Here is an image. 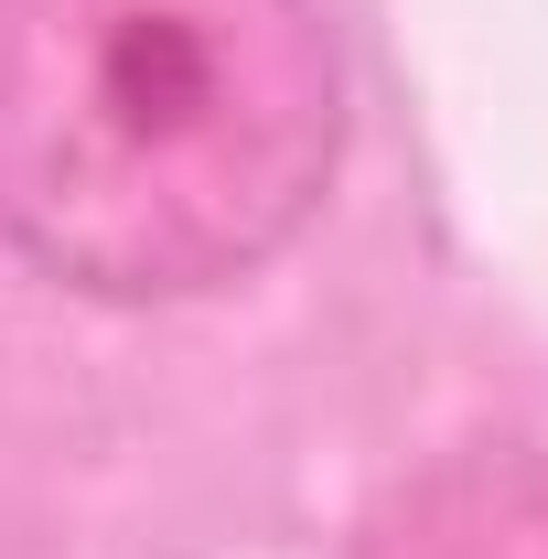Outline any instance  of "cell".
<instances>
[{
    "mask_svg": "<svg viewBox=\"0 0 548 559\" xmlns=\"http://www.w3.org/2000/svg\"><path fill=\"white\" fill-rule=\"evenodd\" d=\"M323 0H0V248L75 301H205L323 215Z\"/></svg>",
    "mask_w": 548,
    "mask_h": 559,
    "instance_id": "1",
    "label": "cell"
},
{
    "mask_svg": "<svg viewBox=\"0 0 548 559\" xmlns=\"http://www.w3.org/2000/svg\"><path fill=\"white\" fill-rule=\"evenodd\" d=\"M344 559H548V452L474 441L366 506Z\"/></svg>",
    "mask_w": 548,
    "mask_h": 559,
    "instance_id": "2",
    "label": "cell"
}]
</instances>
